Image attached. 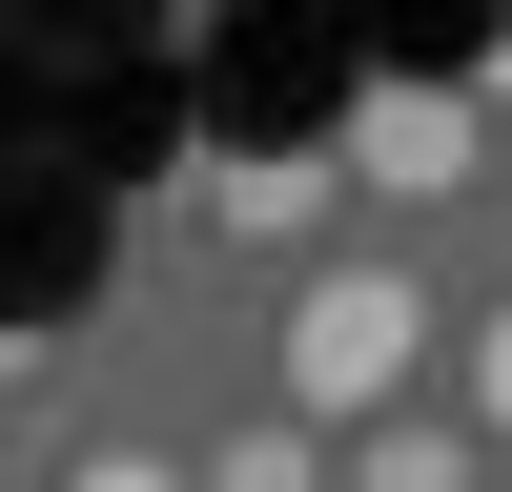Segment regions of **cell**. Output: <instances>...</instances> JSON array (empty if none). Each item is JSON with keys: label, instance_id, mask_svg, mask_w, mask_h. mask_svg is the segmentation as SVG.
<instances>
[{"label": "cell", "instance_id": "obj_4", "mask_svg": "<svg viewBox=\"0 0 512 492\" xmlns=\"http://www.w3.org/2000/svg\"><path fill=\"white\" fill-rule=\"evenodd\" d=\"M349 472H369V492H451L472 431H431V410H349Z\"/></svg>", "mask_w": 512, "mask_h": 492}, {"label": "cell", "instance_id": "obj_5", "mask_svg": "<svg viewBox=\"0 0 512 492\" xmlns=\"http://www.w3.org/2000/svg\"><path fill=\"white\" fill-rule=\"evenodd\" d=\"M472 390H492V431H512V308H492V328H472Z\"/></svg>", "mask_w": 512, "mask_h": 492}, {"label": "cell", "instance_id": "obj_3", "mask_svg": "<svg viewBox=\"0 0 512 492\" xmlns=\"http://www.w3.org/2000/svg\"><path fill=\"white\" fill-rule=\"evenodd\" d=\"M308 205H328V164H205V226L226 246H287Z\"/></svg>", "mask_w": 512, "mask_h": 492}, {"label": "cell", "instance_id": "obj_1", "mask_svg": "<svg viewBox=\"0 0 512 492\" xmlns=\"http://www.w3.org/2000/svg\"><path fill=\"white\" fill-rule=\"evenodd\" d=\"M410 349H431V287H410V267H328L308 308H287V390H308L328 431H349V410H390Z\"/></svg>", "mask_w": 512, "mask_h": 492}, {"label": "cell", "instance_id": "obj_2", "mask_svg": "<svg viewBox=\"0 0 512 492\" xmlns=\"http://www.w3.org/2000/svg\"><path fill=\"white\" fill-rule=\"evenodd\" d=\"M349 185H390V205H451V185H472V82H390V103L349 123Z\"/></svg>", "mask_w": 512, "mask_h": 492}]
</instances>
